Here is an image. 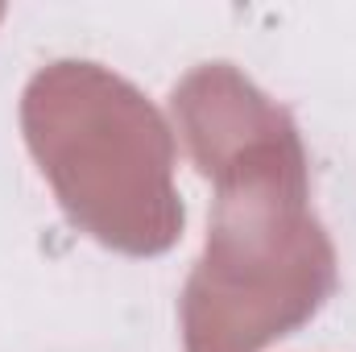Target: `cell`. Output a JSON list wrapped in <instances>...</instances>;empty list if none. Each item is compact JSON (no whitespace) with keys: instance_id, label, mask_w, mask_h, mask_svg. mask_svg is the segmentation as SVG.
I'll use <instances>...</instances> for the list:
<instances>
[{"instance_id":"obj_1","label":"cell","mask_w":356,"mask_h":352,"mask_svg":"<svg viewBox=\"0 0 356 352\" xmlns=\"http://www.w3.org/2000/svg\"><path fill=\"white\" fill-rule=\"evenodd\" d=\"M178 137L211 178V228L178 319L186 352H261L336 294L340 257L311 211V158L294 116L232 63H199L170 91Z\"/></svg>"},{"instance_id":"obj_2","label":"cell","mask_w":356,"mask_h":352,"mask_svg":"<svg viewBox=\"0 0 356 352\" xmlns=\"http://www.w3.org/2000/svg\"><path fill=\"white\" fill-rule=\"evenodd\" d=\"M21 133L67 220L124 257L175 249L186 211L175 133L154 99L91 58H54L21 91Z\"/></svg>"}]
</instances>
